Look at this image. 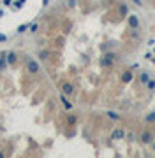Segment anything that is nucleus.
<instances>
[{
  "label": "nucleus",
  "instance_id": "nucleus-1",
  "mask_svg": "<svg viewBox=\"0 0 155 158\" xmlns=\"http://www.w3.org/2000/svg\"><path fill=\"white\" fill-rule=\"evenodd\" d=\"M139 141H141L143 144H152V141H153V133H152L150 130H143L141 135H139Z\"/></svg>",
  "mask_w": 155,
  "mask_h": 158
},
{
  "label": "nucleus",
  "instance_id": "nucleus-2",
  "mask_svg": "<svg viewBox=\"0 0 155 158\" xmlns=\"http://www.w3.org/2000/svg\"><path fill=\"white\" fill-rule=\"evenodd\" d=\"M129 27L132 30H138L139 28V18L136 14H129Z\"/></svg>",
  "mask_w": 155,
  "mask_h": 158
},
{
  "label": "nucleus",
  "instance_id": "nucleus-3",
  "mask_svg": "<svg viewBox=\"0 0 155 158\" xmlns=\"http://www.w3.org/2000/svg\"><path fill=\"white\" fill-rule=\"evenodd\" d=\"M27 70H28L30 74H37V72H39V63H37L35 60H28V62H27Z\"/></svg>",
  "mask_w": 155,
  "mask_h": 158
},
{
  "label": "nucleus",
  "instance_id": "nucleus-4",
  "mask_svg": "<svg viewBox=\"0 0 155 158\" xmlns=\"http://www.w3.org/2000/svg\"><path fill=\"white\" fill-rule=\"evenodd\" d=\"M62 92H63V95H67V97H69V95L74 93V88H72L71 83H63V84H62Z\"/></svg>",
  "mask_w": 155,
  "mask_h": 158
},
{
  "label": "nucleus",
  "instance_id": "nucleus-5",
  "mask_svg": "<svg viewBox=\"0 0 155 158\" xmlns=\"http://www.w3.org/2000/svg\"><path fill=\"white\" fill-rule=\"evenodd\" d=\"M111 137H113V139H123V137H125L123 128H115V130H113V133H111Z\"/></svg>",
  "mask_w": 155,
  "mask_h": 158
},
{
  "label": "nucleus",
  "instance_id": "nucleus-6",
  "mask_svg": "<svg viewBox=\"0 0 155 158\" xmlns=\"http://www.w3.org/2000/svg\"><path fill=\"white\" fill-rule=\"evenodd\" d=\"M132 79H134V74H132L130 70H125V72L122 74V83H130Z\"/></svg>",
  "mask_w": 155,
  "mask_h": 158
},
{
  "label": "nucleus",
  "instance_id": "nucleus-7",
  "mask_svg": "<svg viewBox=\"0 0 155 158\" xmlns=\"http://www.w3.org/2000/svg\"><path fill=\"white\" fill-rule=\"evenodd\" d=\"M60 100H62V104H63V107H65V109H67V111H69V109H72V104H71V102L67 100V95H62V97H60Z\"/></svg>",
  "mask_w": 155,
  "mask_h": 158
},
{
  "label": "nucleus",
  "instance_id": "nucleus-8",
  "mask_svg": "<svg viewBox=\"0 0 155 158\" xmlns=\"http://www.w3.org/2000/svg\"><path fill=\"white\" fill-rule=\"evenodd\" d=\"M111 65H113V62L109 60L107 56H102L101 58V67H111Z\"/></svg>",
  "mask_w": 155,
  "mask_h": 158
},
{
  "label": "nucleus",
  "instance_id": "nucleus-9",
  "mask_svg": "<svg viewBox=\"0 0 155 158\" xmlns=\"http://www.w3.org/2000/svg\"><path fill=\"white\" fill-rule=\"evenodd\" d=\"M118 12H120V16H127V12H129L127 5H125V4H120V7H118Z\"/></svg>",
  "mask_w": 155,
  "mask_h": 158
},
{
  "label": "nucleus",
  "instance_id": "nucleus-10",
  "mask_svg": "<svg viewBox=\"0 0 155 158\" xmlns=\"http://www.w3.org/2000/svg\"><path fill=\"white\" fill-rule=\"evenodd\" d=\"M139 79H141V83H143V84H146V83L150 81V76H148V72H145V70H143V72H141V76H139Z\"/></svg>",
  "mask_w": 155,
  "mask_h": 158
},
{
  "label": "nucleus",
  "instance_id": "nucleus-11",
  "mask_svg": "<svg viewBox=\"0 0 155 158\" xmlns=\"http://www.w3.org/2000/svg\"><path fill=\"white\" fill-rule=\"evenodd\" d=\"M76 121H78V118H76L74 114H69V116H67V123H69V125H76Z\"/></svg>",
  "mask_w": 155,
  "mask_h": 158
},
{
  "label": "nucleus",
  "instance_id": "nucleus-12",
  "mask_svg": "<svg viewBox=\"0 0 155 158\" xmlns=\"http://www.w3.org/2000/svg\"><path fill=\"white\" fill-rule=\"evenodd\" d=\"M7 62L9 63H14L16 62V53H7Z\"/></svg>",
  "mask_w": 155,
  "mask_h": 158
},
{
  "label": "nucleus",
  "instance_id": "nucleus-13",
  "mask_svg": "<svg viewBox=\"0 0 155 158\" xmlns=\"http://www.w3.org/2000/svg\"><path fill=\"white\" fill-rule=\"evenodd\" d=\"M107 118H111V120H115V121L120 120V116L116 114V112H113V111H109V112H107Z\"/></svg>",
  "mask_w": 155,
  "mask_h": 158
},
{
  "label": "nucleus",
  "instance_id": "nucleus-14",
  "mask_svg": "<svg viewBox=\"0 0 155 158\" xmlns=\"http://www.w3.org/2000/svg\"><path fill=\"white\" fill-rule=\"evenodd\" d=\"M146 121H148V123H153V121H155V111L150 112V114L146 116Z\"/></svg>",
  "mask_w": 155,
  "mask_h": 158
},
{
  "label": "nucleus",
  "instance_id": "nucleus-15",
  "mask_svg": "<svg viewBox=\"0 0 155 158\" xmlns=\"http://www.w3.org/2000/svg\"><path fill=\"white\" fill-rule=\"evenodd\" d=\"M28 28H30V25H27V23H25V25H21V27L18 28V34H23V32L28 30Z\"/></svg>",
  "mask_w": 155,
  "mask_h": 158
},
{
  "label": "nucleus",
  "instance_id": "nucleus-16",
  "mask_svg": "<svg viewBox=\"0 0 155 158\" xmlns=\"http://www.w3.org/2000/svg\"><path fill=\"white\" fill-rule=\"evenodd\" d=\"M4 69H6V60H4V58H0V72H2Z\"/></svg>",
  "mask_w": 155,
  "mask_h": 158
},
{
  "label": "nucleus",
  "instance_id": "nucleus-17",
  "mask_svg": "<svg viewBox=\"0 0 155 158\" xmlns=\"http://www.w3.org/2000/svg\"><path fill=\"white\" fill-rule=\"evenodd\" d=\"M25 2H27V0H16V9H19V7L23 5Z\"/></svg>",
  "mask_w": 155,
  "mask_h": 158
},
{
  "label": "nucleus",
  "instance_id": "nucleus-18",
  "mask_svg": "<svg viewBox=\"0 0 155 158\" xmlns=\"http://www.w3.org/2000/svg\"><path fill=\"white\" fill-rule=\"evenodd\" d=\"M37 28H39L37 23H32V25H30V32H37Z\"/></svg>",
  "mask_w": 155,
  "mask_h": 158
},
{
  "label": "nucleus",
  "instance_id": "nucleus-19",
  "mask_svg": "<svg viewBox=\"0 0 155 158\" xmlns=\"http://www.w3.org/2000/svg\"><path fill=\"white\" fill-rule=\"evenodd\" d=\"M146 84H148V88H150V90H155V81H152V79H150Z\"/></svg>",
  "mask_w": 155,
  "mask_h": 158
},
{
  "label": "nucleus",
  "instance_id": "nucleus-20",
  "mask_svg": "<svg viewBox=\"0 0 155 158\" xmlns=\"http://www.w3.org/2000/svg\"><path fill=\"white\" fill-rule=\"evenodd\" d=\"M48 56H50V53H48V51H41V58H42V60H46Z\"/></svg>",
  "mask_w": 155,
  "mask_h": 158
},
{
  "label": "nucleus",
  "instance_id": "nucleus-21",
  "mask_svg": "<svg viewBox=\"0 0 155 158\" xmlns=\"http://www.w3.org/2000/svg\"><path fill=\"white\" fill-rule=\"evenodd\" d=\"M14 2V0H4V5H11Z\"/></svg>",
  "mask_w": 155,
  "mask_h": 158
},
{
  "label": "nucleus",
  "instance_id": "nucleus-22",
  "mask_svg": "<svg viewBox=\"0 0 155 158\" xmlns=\"http://www.w3.org/2000/svg\"><path fill=\"white\" fill-rule=\"evenodd\" d=\"M76 5V0H69V7H74Z\"/></svg>",
  "mask_w": 155,
  "mask_h": 158
},
{
  "label": "nucleus",
  "instance_id": "nucleus-23",
  "mask_svg": "<svg viewBox=\"0 0 155 158\" xmlns=\"http://www.w3.org/2000/svg\"><path fill=\"white\" fill-rule=\"evenodd\" d=\"M132 2H134L136 5H143V2H141V0H132Z\"/></svg>",
  "mask_w": 155,
  "mask_h": 158
},
{
  "label": "nucleus",
  "instance_id": "nucleus-24",
  "mask_svg": "<svg viewBox=\"0 0 155 158\" xmlns=\"http://www.w3.org/2000/svg\"><path fill=\"white\" fill-rule=\"evenodd\" d=\"M6 39H7V37H6V35H4V34H0V42H4V40H6Z\"/></svg>",
  "mask_w": 155,
  "mask_h": 158
},
{
  "label": "nucleus",
  "instance_id": "nucleus-25",
  "mask_svg": "<svg viewBox=\"0 0 155 158\" xmlns=\"http://www.w3.org/2000/svg\"><path fill=\"white\" fill-rule=\"evenodd\" d=\"M152 148H153V151H155V141H152Z\"/></svg>",
  "mask_w": 155,
  "mask_h": 158
},
{
  "label": "nucleus",
  "instance_id": "nucleus-26",
  "mask_svg": "<svg viewBox=\"0 0 155 158\" xmlns=\"http://www.w3.org/2000/svg\"><path fill=\"white\" fill-rule=\"evenodd\" d=\"M0 158H4V153H2V151H0Z\"/></svg>",
  "mask_w": 155,
  "mask_h": 158
},
{
  "label": "nucleus",
  "instance_id": "nucleus-27",
  "mask_svg": "<svg viewBox=\"0 0 155 158\" xmlns=\"http://www.w3.org/2000/svg\"><path fill=\"white\" fill-rule=\"evenodd\" d=\"M0 16H2V11H0Z\"/></svg>",
  "mask_w": 155,
  "mask_h": 158
},
{
  "label": "nucleus",
  "instance_id": "nucleus-28",
  "mask_svg": "<svg viewBox=\"0 0 155 158\" xmlns=\"http://www.w3.org/2000/svg\"><path fill=\"white\" fill-rule=\"evenodd\" d=\"M153 53H155V49H153Z\"/></svg>",
  "mask_w": 155,
  "mask_h": 158
}]
</instances>
